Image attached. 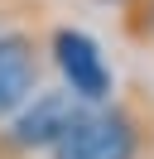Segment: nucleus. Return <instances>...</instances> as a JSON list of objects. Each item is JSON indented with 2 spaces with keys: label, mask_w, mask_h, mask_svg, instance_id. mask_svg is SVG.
<instances>
[{
  "label": "nucleus",
  "mask_w": 154,
  "mask_h": 159,
  "mask_svg": "<svg viewBox=\"0 0 154 159\" xmlns=\"http://www.w3.org/2000/svg\"><path fill=\"white\" fill-rule=\"evenodd\" d=\"M43 159H154V101L130 87L111 101H96L72 120Z\"/></svg>",
  "instance_id": "1"
},
{
  "label": "nucleus",
  "mask_w": 154,
  "mask_h": 159,
  "mask_svg": "<svg viewBox=\"0 0 154 159\" xmlns=\"http://www.w3.org/2000/svg\"><path fill=\"white\" fill-rule=\"evenodd\" d=\"M48 77V29L38 24V5L24 0L0 24V120L15 116Z\"/></svg>",
  "instance_id": "2"
},
{
  "label": "nucleus",
  "mask_w": 154,
  "mask_h": 159,
  "mask_svg": "<svg viewBox=\"0 0 154 159\" xmlns=\"http://www.w3.org/2000/svg\"><path fill=\"white\" fill-rule=\"evenodd\" d=\"M87 111L67 87H38L15 116L0 120V159H43Z\"/></svg>",
  "instance_id": "3"
},
{
  "label": "nucleus",
  "mask_w": 154,
  "mask_h": 159,
  "mask_svg": "<svg viewBox=\"0 0 154 159\" xmlns=\"http://www.w3.org/2000/svg\"><path fill=\"white\" fill-rule=\"evenodd\" d=\"M48 68H58L63 87L72 92L77 101H87V106L116 97V72H111V63H106L101 43H96L92 34L72 29V24H53V29H48Z\"/></svg>",
  "instance_id": "4"
},
{
  "label": "nucleus",
  "mask_w": 154,
  "mask_h": 159,
  "mask_svg": "<svg viewBox=\"0 0 154 159\" xmlns=\"http://www.w3.org/2000/svg\"><path fill=\"white\" fill-rule=\"evenodd\" d=\"M120 29L125 39H135L140 48H154V0H125L120 5Z\"/></svg>",
  "instance_id": "5"
},
{
  "label": "nucleus",
  "mask_w": 154,
  "mask_h": 159,
  "mask_svg": "<svg viewBox=\"0 0 154 159\" xmlns=\"http://www.w3.org/2000/svg\"><path fill=\"white\" fill-rule=\"evenodd\" d=\"M19 5H24V0H0V24H5V20H10V15H15V10H19Z\"/></svg>",
  "instance_id": "6"
},
{
  "label": "nucleus",
  "mask_w": 154,
  "mask_h": 159,
  "mask_svg": "<svg viewBox=\"0 0 154 159\" xmlns=\"http://www.w3.org/2000/svg\"><path fill=\"white\" fill-rule=\"evenodd\" d=\"M101 5H125V0H101Z\"/></svg>",
  "instance_id": "7"
}]
</instances>
